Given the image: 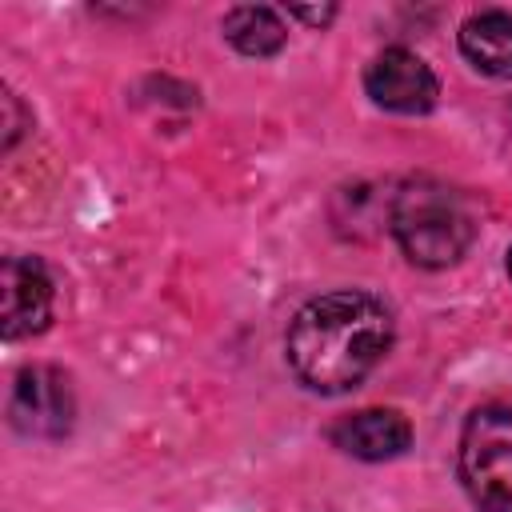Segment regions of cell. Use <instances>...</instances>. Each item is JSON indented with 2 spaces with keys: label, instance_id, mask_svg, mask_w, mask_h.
<instances>
[{
  "label": "cell",
  "instance_id": "cell-1",
  "mask_svg": "<svg viewBox=\"0 0 512 512\" xmlns=\"http://www.w3.org/2000/svg\"><path fill=\"white\" fill-rule=\"evenodd\" d=\"M392 344V312L360 288L308 300L288 328V364L316 392L356 388Z\"/></svg>",
  "mask_w": 512,
  "mask_h": 512
},
{
  "label": "cell",
  "instance_id": "cell-2",
  "mask_svg": "<svg viewBox=\"0 0 512 512\" xmlns=\"http://www.w3.org/2000/svg\"><path fill=\"white\" fill-rule=\"evenodd\" d=\"M392 232L412 264L448 268L468 252L476 228H472L464 200L452 188H444L436 180H412L396 192Z\"/></svg>",
  "mask_w": 512,
  "mask_h": 512
},
{
  "label": "cell",
  "instance_id": "cell-3",
  "mask_svg": "<svg viewBox=\"0 0 512 512\" xmlns=\"http://www.w3.org/2000/svg\"><path fill=\"white\" fill-rule=\"evenodd\" d=\"M460 480L484 512H512V408L484 404L460 432Z\"/></svg>",
  "mask_w": 512,
  "mask_h": 512
},
{
  "label": "cell",
  "instance_id": "cell-4",
  "mask_svg": "<svg viewBox=\"0 0 512 512\" xmlns=\"http://www.w3.org/2000/svg\"><path fill=\"white\" fill-rule=\"evenodd\" d=\"M364 88H368V96H372L380 108H388V112H408V116H412V112H428V108L436 104V92H440L432 68H428L416 52H408V48H384V52L368 64Z\"/></svg>",
  "mask_w": 512,
  "mask_h": 512
},
{
  "label": "cell",
  "instance_id": "cell-5",
  "mask_svg": "<svg viewBox=\"0 0 512 512\" xmlns=\"http://www.w3.org/2000/svg\"><path fill=\"white\" fill-rule=\"evenodd\" d=\"M8 416L24 436H64L72 424V388L56 368H24L12 384Z\"/></svg>",
  "mask_w": 512,
  "mask_h": 512
},
{
  "label": "cell",
  "instance_id": "cell-6",
  "mask_svg": "<svg viewBox=\"0 0 512 512\" xmlns=\"http://www.w3.org/2000/svg\"><path fill=\"white\" fill-rule=\"evenodd\" d=\"M0 296H4V336H36L52 320V280L40 260L32 256H8L0 272Z\"/></svg>",
  "mask_w": 512,
  "mask_h": 512
},
{
  "label": "cell",
  "instance_id": "cell-7",
  "mask_svg": "<svg viewBox=\"0 0 512 512\" xmlns=\"http://www.w3.org/2000/svg\"><path fill=\"white\" fill-rule=\"evenodd\" d=\"M332 440H336V448H344L356 460H392L408 448L412 428L392 408H364V412L344 416L332 428Z\"/></svg>",
  "mask_w": 512,
  "mask_h": 512
},
{
  "label": "cell",
  "instance_id": "cell-8",
  "mask_svg": "<svg viewBox=\"0 0 512 512\" xmlns=\"http://www.w3.org/2000/svg\"><path fill=\"white\" fill-rule=\"evenodd\" d=\"M460 52L488 76L512 80V16L480 12L460 28Z\"/></svg>",
  "mask_w": 512,
  "mask_h": 512
},
{
  "label": "cell",
  "instance_id": "cell-9",
  "mask_svg": "<svg viewBox=\"0 0 512 512\" xmlns=\"http://www.w3.org/2000/svg\"><path fill=\"white\" fill-rule=\"evenodd\" d=\"M224 36H228L232 48H240L244 56H272V52L284 48L288 28H284V20H280L272 8L244 4V8H232V12L224 16Z\"/></svg>",
  "mask_w": 512,
  "mask_h": 512
},
{
  "label": "cell",
  "instance_id": "cell-10",
  "mask_svg": "<svg viewBox=\"0 0 512 512\" xmlns=\"http://www.w3.org/2000/svg\"><path fill=\"white\" fill-rule=\"evenodd\" d=\"M20 124H24V116H20V100H16L12 92H4V148L16 144V136L24 132Z\"/></svg>",
  "mask_w": 512,
  "mask_h": 512
},
{
  "label": "cell",
  "instance_id": "cell-11",
  "mask_svg": "<svg viewBox=\"0 0 512 512\" xmlns=\"http://www.w3.org/2000/svg\"><path fill=\"white\" fill-rule=\"evenodd\" d=\"M288 16H296V20H308V24H328L332 16H336V8L332 4H324V8H288Z\"/></svg>",
  "mask_w": 512,
  "mask_h": 512
},
{
  "label": "cell",
  "instance_id": "cell-12",
  "mask_svg": "<svg viewBox=\"0 0 512 512\" xmlns=\"http://www.w3.org/2000/svg\"><path fill=\"white\" fill-rule=\"evenodd\" d=\"M508 276H512V248H508Z\"/></svg>",
  "mask_w": 512,
  "mask_h": 512
}]
</instances>
